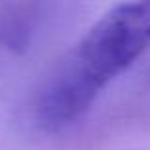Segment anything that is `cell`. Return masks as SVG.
<instances>
[{
    "label": "cell",
    "mask_w": 150,
    "mask_h": 150,
    "mask_svg": "<svg viewBox=\"0 0 150 150\" xmlns=\"http://www.w3.org/2000/svg\"><path fill=\"white\" fill-rule=\"evenodd\" d=\"M148 40L139 4L114 6L42 84L33 105L34 122L42 129L55 131L78 120L103 86L143 53Z\"/></svg>",
    "instance_id": "obj_1"
},
{
    "label": "cell",
    "mask_w": 150,
    "mask_h": 150,
    "mask_svg": "<svg viewBox=\"0 0 150 150\" xmlns=\"http://www.w3.org/2000/svg\"><path fill=\"white\" fill-rule=\"evenodd\" d=\"M10 11L0 15V42L8 48L17 50L25 48L30 40V15L23 11V8L10 6Z\"/></svg>",
    "instance_id": "obj_2"
}]
</instances>
